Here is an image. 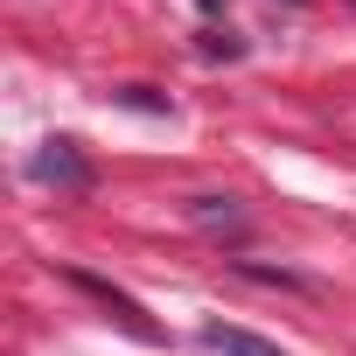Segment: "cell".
Returning a JSON list of instances; mask_svg holds the SVG:
<instances>
[{
    "mask_svg": "<svg viewBox=\"0 0 356 356\" xmlns=\"http://www.w3.org/2000/svg\"><path fill=\"white\" fill-rule=\"evenodd\" d=\"M70 286H77V293H91V300H98V307H105V314H112L126 335H140V342H161V328L140 314V300H126V293H119V286H105L98 273H77V266H70Z\"/></svg>",
    "mask_w": 356,
    "mask_h": 356,
    "instance_id": "1",
    "label": "cell"
},
{
    "mask_svg": "<svg viewBox=\"0 0 356 356\" xmlns=\"http://www.w3.org/2000/svg\"><path fill=\"white\" fill-rule=\"evenodd\" d=\"M35 182H56V189H91V168L77 154V140H49L35 154Z\"/></svg>",
    "mask_w": 356,
    "mask_h": 356,
    "instance_id": "2",
    "label": "cell"
},
{
    "mask_svg": "<svg viewBox=\"0 0 356 356\" xmlns=\"http://www.w3.org/2000/svg\"><path fill=\"white\" fill-rule=\"evenodd\" d=\"M203 349L210 356H286L280 342H266L252 328H231V321H203Z\"/></svg>",
    "mask_w": 356,
    "mask_h": 356,
    "instance_id": "3",
    "label": "cell"
},
{
    "mask_svg": "<svg viewBox=\"0 0 356 356\" xmlns=\"http://www.w3.org/2000/svg\"><path fill=\"white\" fill-rule=\"evenodd\" d=\"M196 224H245V217H238L231 196H203V203H196Z\"/></svg>",
    "mask_w": 356,
    "mask_h": 356,
    "instance_id": "4",
    "label": "cell"
}]
</instances>
